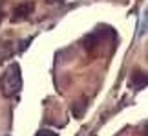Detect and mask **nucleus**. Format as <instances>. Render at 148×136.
<instances>
[{"instance_id": "1", "label": "nucleus", "mask_w": 148, "mask_h": 136, "mask_svg": "<svg viewBox=\"0 0 148 136\" xmlns=\"http://www.w3.org/2000/svg\"><path fill=\"white\" fill-rule=\"evenodd\" d=\"M22 88V76H20V66L18 65H11L8 66V70L4 72V76L0 77V92L5 98H13L20 92Z\"/></svg>"}, {"instance_id": "2", "label": "nucleus", "mask_w": 148, "mask_h": 136, "mask_svg": "<svg viewBox=\"0 0 148 136\" xmlns=\"http://www.w3.org/2000/svg\"><path fill=\"white\" fill-rule=\"evenodd\" d=\"M33 9H35V4H33V2H24L20 6H16V8L13 9V13H11V20H13V22L24 20V19H27V17L33 13Z\"/></svg>"}, {"instance_id": "3", "label": "nucleus", "mask_w": 148, "mask_h": 136, "mask_svg": "<svg viewBox=\"0 0 148 136\" xmlns=\"http://www.w3.org/2000/svg\"><path fill=\"white\" fill-rule=\"evenodd\" d=\"M130 83H132L134 88H143V87H146V74L143 70H139V68H137V70H134Z\"/></svg>"}, {"instance_id": "4", "label": "nucleus", "mask_w": 148, "mask_h": 136, "mask_svg": "<svg viewBox=\"0 0 148 136\" xmlns=\"http://www.w3.org/2000/svg\"><path fill=\"white\" fill-rule=\"evenodd\" d=\"M35 136H57L53 131H48V129H42V131H38Z\"/></svg>"}, {"instance_id": "5", "label": "nucleus", "mask_w": 148, "mask_h": 136, "mask_svg": "<svg viewBox=\"0 0 148 136\" xmlns=\"http://www.w3.org/2000/svg\"><path fill=\"white\" fill-rule=\"evenodd\" d=\"M48 4H60V2H64V0H46Z\"/></svg>"}, {"instance_id": "6", "label": "nucleus", "mask_w": 148, "mask_h": 136, "mask_svg": "<svg viewBox=\"0 0 148 136\" xmlns=\"http://www.w3.org/2000/svg\"><path fill=\"white\" fill-rule=\"evenodd\" d=\"M2 2H4V0H0V6H2ZM0 15H2V13H0Z\"/></svg>"}]
</instances>
